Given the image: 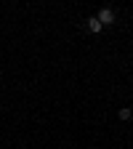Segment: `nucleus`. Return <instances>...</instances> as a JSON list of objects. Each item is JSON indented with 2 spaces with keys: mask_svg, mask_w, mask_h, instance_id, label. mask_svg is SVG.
Segmentation results:
<instances>
[{
  "mask_svg": "<svg viewBox=\"0 0 133 149\" xmlns=\"http://www.w3.org/2000/svg\"><path fill=\"white\" fill-rule=\"evenodd\" d=\"M96 19L101 22V27H109V24H115V11H112V8H101L96 13Z\"/></svg>",
  "mask_w": 133,
  "mask_h": 149,
  "instance_id": "f257e3e1",
  "label": "nucleus"
},
{
  "mask_svg": "<svg viewBox=\"0 0 133 149\" xmlns=\"http://www.w3.org/2000/svg\"><path fill=\"white\" fill-rule=\"evenodd\" d=\"M88 29H91L93 35H96V32H101L104 27H101V22H99V19H96V16H93V19H88Z\"/></svg>",
  "mask_w": 133,
  "mask_h": 149,
  "instance_id": "f03ea898",
  "label": "nucleus"
},
{
  "mask_svg": "<svg viewBox=\"0 0 133 149\" xmlns=\"http://www.w3.org/2000/svg\"><path fill=\"white\" fill-rule=\"evenodd\" d=\"M117 117H120V120H130V117H133V109H130V107H123V109L117 112Z\"/></svg>",
  "mask_w": 133,
  "mask_h": 149,
  "instance_id": "7ed1b4c3",
  "label": "nucleus"
}]
</instances>
